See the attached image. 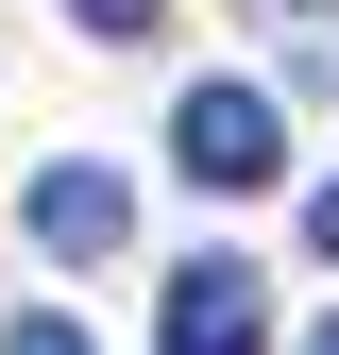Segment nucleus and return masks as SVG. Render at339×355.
<instances>
[{
  "label": "nucleus",
  "mask_w": 339,
  "mask_h": 355,
  "mask_svg": "<svg viewBox=\"0 0 339 355\" xmlns=\"http://www.w3.org/2000/svg\"><path fill=\"white\" fill-rule=\"evenodd\" d=\"M170 169H187V187H272L288 169V119H272V85H187V102H170Z\"/></svg>",
  "instance_id": "nucleus-1"
},
{
  "label": "nucleus",
  "mask_w": 339,
  "mask_h": 355,
  "mask_svg": "<svg viewBox=\"0 0 339 355\" xmlns=\"http://www.w3.org/2000/svg\"><path fill=\"white\" fill-rule=\"evenodd\" d=\"M153 338H170V355H254V338H272V304H254V271H238V254H187Z\"/></svg>",
  "instance_id": "nucleus-2"
},
{
  "label": "nucleus",
  "mask_w": 339,
  "mask_h": 355,
  "mask_svg": "<svg viewBox=\"0 0 339 355\" xmlns=\"http://www.w3.org/2000/svg\"><path fill=\"white\" fill-rule=\"evenodd\" d=\"M119 237H136V187H119V169H34V254H68V271H85V254H119Z\"/></svg>",
  "instance_id": "nucleus-3"
},
{
  "label": "nucleus",
  "mask_w": 339,
  "mask_h": 355,
  "mask_svg": "<svg viewBox=\"0 0 339 355\" xmlns=\"http://www.w3.org/2000/svg\"><path fill=\"white\" fill-rule=\"evenodd\" d=\"M68 17L102 34V51H136V34H153V0H68Z\"/></svg>",
  "instance_id": "nucleus-4"
},
{
  "label": "nucleus",
  "mask_w": 339,
  "mask_h": 355,
  "mask_svg": "<svg viewBox=\"0 0 339 355\" xmlns=\"http://www.w3.org/2000/svg\"><path fill=\"white\" fill-rule=\"evenodd\" d=\"M0 355H85V322H51V304H34V322H0Z\"/></svg>",
  "instance_id": "nucleus-5"
},
{
  "label": "nucleus",
  "mask_w": 339,
  "mask_h": 355,
  "mask_svg": "<svg viewBox=\"0 0 339 355\" xmlns=\"http://www.w3.org/2000/svg\"><path fill=\"white\" fill-rule=\"evenodd\" d=\"M306 85H339V0H306V51H288Z\"/></svg>",
  "instance_id": "nucleus-6"
},
{
  "label": "nucleus",
  "mask_w": 339,
  "mask_h": 355,
  "mask_svg": "<svg viewBox=\"0 0 339 355\" xmlns=\"http://www.w3.org/2000/svg\"><path fill=\"white\" fill-rule=\"evenodd\" d=\"M306 254H339V187H306Z\"/></svg>",
  "instance_id": "nucleus-7"
},
{
  "label": "nucleus",
  "mask_w": 339,
  "mask_h": 355,
  "mask_svg": "<svg viewBox=\"0 0 339 355\" xmlns=\"http://www.w3.org/2000/svg\"><path fill=\"white\" fill-rule=\"evenodd\" d=\"M306 355H339V322H322V338H306Z\"/></svg>",
  "instance_id": "nucleus-8"
}]
</instances>
